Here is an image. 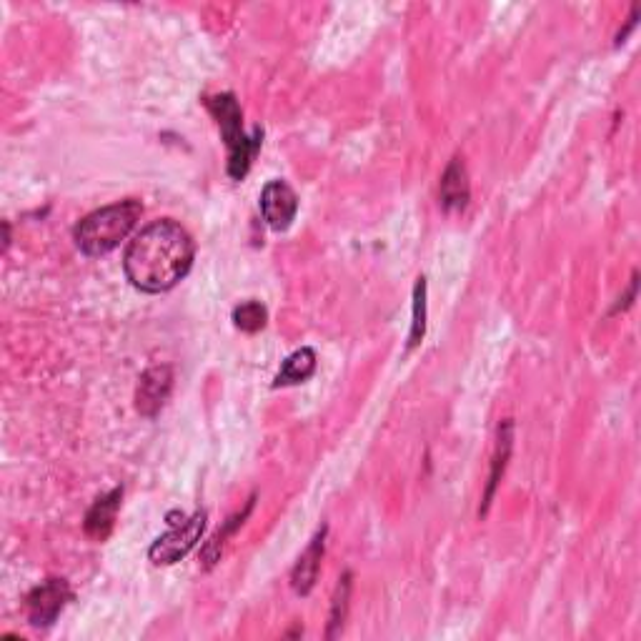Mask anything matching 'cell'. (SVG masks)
<instances>
[{
    "label": "cell",
    "mask_w": 641,
    "mask_h": 641,
    "mask_svg": "<svg viewBox=\"0 0 641 641\" xmlns=\"http://www.w3.org/2000/svg\"><path fill=\"white\" fill-rule=\"evenodd\" d=\"M193 256L196 246L186 228L171 218H163L133 238L123 258V268L138 291L163 293L188 276Z\"/></svg>",
    "instance_id": "obj_1"
},
{
    "label": "cell",
    "mask_w": 641,
    "mask_h": 641,
    "mask_svg": "<svg viewBox=\"0 0 641 641\" xmlns=\"http://www.w3.org/2000/svg\"><path fill=\"white\" fill-rule=\"evenodd\" d=\"M141 213V201H133V198L98 208L76 226V246L86 256H106L133 231Z\"/></svg>",
    "instance_id": "obj_2"
},
{
    "label": "cell",
    "mask_w": 641,
    "mask_h": 641,
    "mask_svg": "<svg viewBox=\"0 0 641 641\" xmlns=\"http://www.w3.org/2000/svg\"><path fill=\"white\" fill-rule=\"evenodd\" d=\"M206 108L213 113V118L218 121V128L223 133V141H226L228 148V176L233 181H243L251 168L253 158H256L258 148H261L263 131L256 128L251 136L243 133V113L238 108V101L233 93H221V96L206 98Z\"/></svg>",
    "instance_id": "obj_3"
},
{
    "label": "cell",
    "mask_w": 641,
    "mask_h": 641,
    "mask_svg": "<svg viewBox=\"0 0 641 641\" xmlns=\"http://www.w3.org/2000/svg\"><path fill=\"white\" fill-rule=\"evenodd\" d=\"M168 526L171 529L163 536H158L153 541L151 551H148L151 561L158 566L176 564V561H181L198 544L203 529H206V511H196L193 516L168 514Z\"/></svg>",
    "instance_id": "obj_4"
},
{
    "label": "cell",
    "mask_w": 641,
    "mask_h": 641,
    "mask_svg": "<svg viewBox=\"0 0 641 641\" xmlns=\"http://www.w3.org/2000/svg\"><path fill=\"white\" fill-rule=\"evenodd\" d=\"M73 599V591L66 579H48L38 584L26 596V614L33 626H51L58 619L68 601Z\"/></svg>",
    "instance_id": "obj_5"
},
{
    "label": "cell",
    "mask_w": 641,
    "mask_h": 641,
    "mask_svg": "<svg viewBox=\"0 0 641 641\" xmlns=\"http://www.w3.org/2000/svg\"><path fill=\"white\" fill-rule=\"evenodd\" d=\"M173 389V369L168 364L151 366L146 374L141 376V384L136 391V409L138 414L146 419H156L161 409L166 406L168 396Z\"/></svg>",
    "instance_id": "obj_6"
},
{
    "label": "cell",
    "mask_w": 641,
    "mask_h": 641,
    "mask_svg": "<svg viewBox=\"0 0 641 641\" xmlns=\"http://www.w3.org/2000/svg\"><path fill=\"white\" fill-rule=\"evenodd\" d=\"M261 213L273 231H286L298 213V196L286 181L266 183L261 193Z\"/></svg>",
    "instance_id": "obj_7"
},
{
    "label": "cell",
    "mask_w": 641,
    "mask_h": 641,
    "mask_svg": "<svg viewBox=\"0 0 641 641\" xmlns=\"http://www.w3.org/2000/svg\"><path fill=\"white\" fill-rule=\"evenodd\" d=\"M471 186H469V173L461 158H454L449 163V168L441 176V206L446 211H464L469 206Z\"/></svg>",
    "instance_id": "obj_8"
},
{
    "label": "cell",
    "mask_w": 641,
    "mask_h": 641,
    "mask_svg": "<svg viewBox=\"0 0 641 641\" xmlns=\"http://www.w3.org/2000/svg\"><path fill=\"white\" fill-rule=\"evenodd\" d=\"M324 539H326V529H321L311 539L308 549L301 554L298 564L293 566L291 586L296 594L306 596L308 591L313 589V584H316L318 569H321V559H324Z\"/></svg>",
    "instance_id": "obj_9"
},
{
    "label": "cell",
    "mask_w": 641,
    "mask_h": 641,
    "mask_svg": "<svg viewBox=\"0 0 641 641\" xmlns=\"http://www.w3.org/2000/svg\"><path fill=\"white\" fill-rule=\"evenodd\" d=\"M121 499H123V489H113L91 506V511L86 514V534L91 536V539L96 541L108 539V534L113 531V524H116V514H118V506H121Z\"/></svg>",
    "instance_id": "obj_10"
},
{
    "label": "cell",
    "mask_w": 641,
    "mask_h": 641,
    "mask_svg": "<svg viewBox=\"0 0 641 641\" xmlns=\"http://www.w3.org/2000/svg\"><path fill=\"white\" fill-rule=\"evenodd\" d=\"M313 371H316V351L298 349L296 354H291L283 361L281 371H278L276 376V386L303 384L306 379H311Z\"/></svg>",
    "instance_id": "obj_11"
},
{
    "label": "cell",
    "mask_w": 641,
    "mask_h": 641,
    "mask_svg": "<svg viewBox=\"0 0 641 641\" xmlns=\"http://www.w3.org/2000/svg\"><path fill=\"white\" fill-rule=\"evenodd\" d=\"M511 421H504V426H499V441H496V456L494 464H491V476H489V486H486V496H484V506H481V514L489 511L491 499H494V491L499 486V479L504 476L506 461H509L511 454Z\"/></svg>",
    "instance_id": "obj_12"
},
{
    "label": "cell",
    "mask_w": 641,
    "mask_h": 641,
    "mask_svg": "<svg viewBox=\"0 0 641 641\" xmlns=\"http://www.w3.org/2000/svg\"><path fill=\"white\" fill-rule=\"evenodd\" d=\"M268 321V311L261 301H246L233 311V324L236 329L246 331V334H256L266 326Z\"/></svg>",
    "instance_id": "obj_13"
},
{
    "label": "cell",
    "mask_w": 641,
    "mask_h": 641,
    "mask_svg": "<svg viewBox=\"0 0 641 641\" xmlns=\"http://www.w3.org/2000/svg\"><path fill=\"white\" fill-rule=\"evenodd\" d=\"M426 334V278L421 276L416 281L414 288V321H411V334H409V349L421 344Z\"/></svg>",
    "instance_id": "obj_14"
},
{
    "label": "cell",
    "mask_w": 641,
    "mask_h": 641,
    "mask_svg": "<svg viewBox=\"0 0 641 641\" xmlns=\"http://www.w3.org/2000/svg\"><path fill=\"white\" fill-rule=\"evenodd\" d=\"M349 591H351V574L341 576L339 586H336L334 604H331V619H329V639H334L339 634V629L344 626L346 611H349Z\"/></svg>",
    "instance_id": "obj_15"
},
{
    "label": "cell",
    "mask_w": 641,
    "mask_h": 641,
    "mask_svg": "<svg viewBox=\"0 0 641 641\" xmlns=\"http://www.w3.org/2000/svg\"><path fill=\"white\" fill-rule=\"evenodd\" d=\"M248 511H251V504L246 506V511H243V514H238V516H233L231 521H228L226 526H223V531H218L216 536H213L211 541H208L206 544V549H203V561H206V566H213L216 564L218 559H221V551H223V544H226V539L228 536L233 534V531L238 529V526L243 524V519H246L248 516Z\"/></svg>",
    "instance_id": "obj_16"
}]
</instances>
